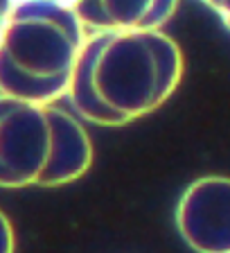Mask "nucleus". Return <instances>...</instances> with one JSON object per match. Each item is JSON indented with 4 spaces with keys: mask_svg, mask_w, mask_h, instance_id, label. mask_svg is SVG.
Listing matches in <instances>:
<instances>
[{
    "mask_svg": "<svg viewBox=\"0 0 230 253\" xmlns=\"http://www.w3.org/2000/svg\"><path fill=\"white\" fill-rule=\"evenodd\" d=\"M183 70L181 45L162 30L88 32L66 97L90 125L124 126L160 109Z\"/></svg>",
    "mask_w": 230,
    "mask_h": 253,
    "instance_id": "f257e3e1",
    "label": "nucleus"
},
{
    "mask_svg": "<svg viewBox=\"0 0 230 253\" xmlns=\"http://www.w3.org/2000/svg\"><path fill=\"white\" fill-rule=\"evenodd\" d=\"M86 37L73 7L16 0L0 34V95L57 104L70 88Z\"/></svg>",
    "mask_w": 230,
    "mask_h": 253,
    "instance_id": "f03ea898",
    "label": "nucleus"
},
{
    "mask_svg": "<svg viewBox=\"0 0 230 253\" xmlns=\"http://www.w3.org/2000/svg\"><path fill=\"white\" fill-rule=\"evenodd\" d=\"M93 140L73 111L0 95V188H59L93 165Z\"/></svg>",
    "mask_w": 230,
    "mask_h": 253,
    "instance_id": "7ed1b4c3",
    "label": "nucleus"
},
{
    "mask_svg": "<svg viewBox=\"0 0 230 253\" xmlns=\"http://www.w3.org/2000/svg\"><path fill=\"white\" fill-rule=\"evenodd\" d=\"M176 231L196 253H230V176L192 181L176 204Z\"/></svg>",
    "mask_w": 230,
    "mask_h": 253,
    "instance_id": "20e7f679",
    "label": "nucleus"
},
{
    "mask_svg": "<svg viewBox=\"0 0 230 253\" xmlns=\"http://www.w3.org/2000/svg\"><path fill=\"white\" fill-rule=\"evenodd\" d=\"M73 9L88 32L162 30L178 0H75Z\"/></svg>",
    "mask_w": 230,
    "mask_h": 253,
    "instance_id": "39448f33",
    "label": "nucleus"
},
{
    "mask_svg": "<svg viewBox=\"0 0 230 253\" xmlns=\"http://www.w3.org/2000/svg\"><path fill=\"white\" fill-rule=\"evenodd\" d=\"M0 253H16V233L9 217L0 211Z\"/></svg>",
    "mask_w": 230,
    "mask_h": 253,
    "instance_id": "423d86ee",
    "label": "nucleus"
},
{
    "mask_svg": "<svg viewBox=\"0 0 230 253\" xmlns=\"http://www.w3.org/2000/svg\"><path fill=\"white\" fill-rule=\"evenodd\" d=\"M201 2L215 11L221 18V23L226 25V30L230 32V0H201Z\"/></svg>",
    "mask_w": 230,
    "mask_h": 253,
    "instance_id": "0eeeda50",
    "label": "nucleus"
},
{
    "mask_svg": "<svg viewBox=\"0 0 230 253\" xmlns=\"http://www.w3.org/2000/svg\"><path fill=\"white\" fill-rule=\"evenodd\" d=\"M14 5H16V0H0V34H2V30H5L7 21H9Z\"/></svg>",
    "mask_w": 230,
    "mask_h": 253,
    "instance_id": "6e6552de",
    "label": "nucleus"
},
{
    "mask_svg": "<svg viewBox=\"0 0 230 253\" xmlns=\"http://www.w3.org/2000/svg\"><path fill=\"white\" fill-rule=\"evenodd\" d=\"M37 2H52V5H66V7L75 5V0H37Z\"/></svg>",
    "mask_w": 230,
    "mask_h": 253,
    "instance_id": "1a4fd4ad",
    "label": "nucleus"
}]
</instances>
